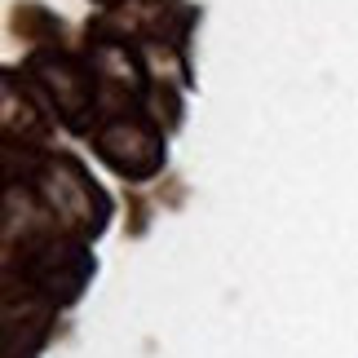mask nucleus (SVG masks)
Instances as JSON below:
<instances>
[{
    "mask_svg": "<svg viewBox=\"0 0 358 358\" xmlns=\"http://www.w3.org/2000/svg\"><path fill=\"white\" fill-rule=\"evenodd\" d=\"M40 80L49 85V93H53V102H58V111L66 115V120H76L80 111L89 106V76H80L66 58H45L40 62Z\"/></svg>",
    "mask_w": 358,
    "mask_h": 358,
    "instance_id": "7ed1b4c3",
    "label": "nucleus"
},
{
    "mask_svg": "<svg viewBox=\"0 0 358 358\" xmlns=\"http://www.w3.org/2000/svg\"><path fill=\"white\" fill-rule=\"evenodd\" d=\"M98 155L111 164V169L129 173V177H146L159 169L164 150H159V137L137 120H111L106 129L98 133Z\"/></svg>",
    "mask_w": 358,
    "mask_h": 358,
    "instance_id": "f257e3e1",
    "label": "nucleus"
},
{
    "mask_svg": "<svg viewBox=\"0 0 358 358\" xmlns=\"http://www.w3.org/2000/svg\"><path fill=\"white\" fill-rule=\"evenodd\" d=\"M85 274H89V257H80L76 248H49V252L36 261L31 279L45 287V292L71 301L80 292V283H85Z\"/></svg>",
    "mask_w": 358,
    "mask_h": 358,
    "instance_id": "f03ea898",
    "label": "nucleus"
}]
</instances>
